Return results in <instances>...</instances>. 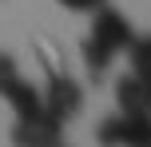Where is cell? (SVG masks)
<instances>
[{"instance_id":"obj_1","label":"cell","mask_w":151,"mask_h":147,"mask_svg":"<svg viewBox=\"0 0 151 147\" xmlns=\"http://www.w3.org/2000/svg\"><path fill=\"white\" fill-rule=\"evenodd\" d=\"M131 40H135V32H131L127 16L99 4L96 20H91V36L83 40V64H88V72L91 76H104V72L111 68V60L131 44Z\"/></svg>"},{"instance_id":"obj_2","label":"cell","mask_w":151,"mask_h":147,"mask_svg":"<svg viewBox=\"0 0 151 147\" xmlns=\"http://www.w3.org/2000/svg\"><path fill=\"white\" fill-rule=\"evenodd\" d=\"M83 108V87L76 84L72 76H52L44 87V111L56 119H72L76 111Z\"/></svg>"},{"instance_id":"obj_3","label":"cell","mask_w":151,"mask_h":147,"mask_svg":"<svg viewBox=\"0 0 151 147\" xmlns=\"http://www.w3.org/2000/svg\"><path fill=\"white\" fill-rule=\"evenodd\" d=\"M115 103L123 115H151V80L131 72L115 80Z\"/></svg>"},{"instance_id":"obj_4","label":"cell","mask_w":151,"mask_h":147,"mask_svg":"<svg viewBox=\"0 0 151 147\" xmlns=\"http://www.w3.org/2000/svg\"><path fill=\"white\" fill-rule=\"evenodd\" d=\"M64 135V119H56V115H48V111H40V115H32V119H20V123L12 127V139L16 143H24V147H44V143H56Z\"/></svg>"},{"instance_id":"obj_5","label":"cell","mask_w":151,"mask_h":147,"mask_svg":"<svg viewBox=\"0 0 151 147\" xmlns=\"http://www.w3.org/2000/svg\"><path fill=\"white\" fill-rule=\"evenodd\" d=\"M4 100L16 108V115H20V119H32V115H40V111H44V95H40L24 76H16L12 84L4 87Z\"/></svg>"},{"instance_id":"obj_6","label":"cell","mask_w":151,"mask_h":147,"mask_svg":"<svg viewBox=\"0 0 151 147\" xmlns=\"http://www.w3.org/2000/svg\"><path fill=\"white\" fill-rule=\"evenodd\" d=\"M119 139L135 143V147H151V115H123Z\"/></svg>"},{"instance_id":"obj_7","label":"cell","mask_w":151,"mask_h":147,"mask_svg":"<svg viewBox=\"0 0 151 147\" xmlns=\"http://www.w3.org/2000/svg\"><path fill=\"white\" fill-rule=\"evenodd\" d=\"M127 56H131V72L151 80V36H135L127 44Z\"/></svg>"},{"instance_id":"obj_8","label":"cell","mask_w":151,"mask_h":147,"mask_svg":"<svg viewBox=\"0 0 151 147\" xmlns=\"http://www.w3.org/2000/svg\"><path fill=\"white\" fill-rule=\"evenodd\" d=\"M16 76H20V68H16V60H12L8 52H0V95H4V87L12 84Z\"/></svg>"},{"instance_id":"obj_9","label":"cell","mask_w":151,"mask_h":147,"mask_svg":"<svg viewBox=\"0 0 151 147\" xmlns=\"http://www.w3.org/2000/svg\"><path fill=\"white\" fill-rule=\"evenodd\" d=\"M60 4H64V8H76V12H96L104 0H60Z\"/></svg>"}]
</instances>
